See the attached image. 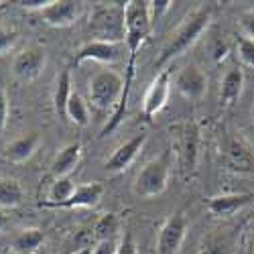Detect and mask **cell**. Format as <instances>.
Returning a JSON list of instances; mask_svg holds the SVG:
<instances>
[{"label": "cell", "instance_id": "30bf717a", "mask_svg": "<svg viewBox=\"0 0 254 254\" xmlns=\"http://www.w3.org/2000/svg\"><path fill=\"white\" fill-rule=\"evenodd\" d=\"M146 142V134L140 132V134H134L132 138H128L126 142H122L118 149L106 159V165H104V171L108 175H118L122 171H126L132 161L138 157V153L142 151V146Z\"/></svg>", "mask_w": 254, "mask_h": 254}, {"label": "cell", "instance_id": "4316f807", "mask_svg": "<svg viewBox=\"0 0 254 254\" xmlns=\"http://www.w3.org/2000/svg\"><path fill=\"white\" fill-rule=\"evenodd\" d=\"M171 4L173 2H169V0H155V2H149V14H151V25L153 29L161 23V18L167 10H171Z\"/></svg>", "mask_w": 254, "mask_h": 254}, {"label": "cell", "instance_id": "8d00e7d4", "mask_svg": "<svg viewBox=\"0 0 254 254\" xmlns=\"http://www.w3.org/2000/svg\"><path fill=\"white\" fill-rule=\"evenodd\" d=\"M250 118H252V124H254V106H252V112H250Z\"/></svg>", "mask_w": 254, "mask_h": 254}, {"label": "cell", "instance_id": "d4e9b609", "mask_svg": "<svg viewBox=\"0 0 254 254\" xmlns=\"http://www.w3.org/2000/svg\"><path fill=\"white\" fill-rule=\"evenodd\" d=\"M65 120L73 122L75 126H88L90 122V110H88V104L81 100L79 94H71L69 102H67V110H65Z\"/></svg>", "mask_w": 254, "mask_h": 254}, {"label": "cell", "instance_id": "d6986e66", "mask_svg": "<svg viewBox=\"0 0 254 254\" xmlns=\"http://www.w3.org/2000/svg\"><path fill=\"white\" fill-rule=\"evenodd\" d=\"M234 246L236 236L232 232H214L203 240L199 254H234Z\"/></svg>", "mask_w": 254, "mask_h": 254}, {"label": "cell", "instance_id": "8992f818", "mask_svg": "<svg viewBox=\"0 0 254 254\" xmlns=\"http://www.w3.org/2000/svg\"><path fill=\"white\" fill-rule=\"evenodd\" d=\"M222 151H224V165L232 173L246 175L254 171V151L240 134L228 136Z\"/></svg>", "mask_w": 254, "mask_h": 254}, {"label": "cell", "instance_id": "ac0fdd59", "mask_svg": "<svg viewBox=\"0 0 254 254\" xmlns=\"http://www.w3.org/2000/svg\"><path fill=\"white\" fill-rule=\"evenodd\" d=\"M244 92V71L240 67H232L226 71L220 83V100L224 106H232Z\"/></svg>", "mask_w": 254, "mask_h": 254}, {"label": "cell", "instance_id": "f1b7e54d", "mask_svg": "<svg viewBox=\"0 0 254 254\" xmlns=\"http://www.w3.org/2000/svg\"><path fill=\"white\" fill-rule=\"evenodd\" d=\"M238 27H240V31H242V37L254 41V8H248V10H244V12L240 14Z\"/></svg>", "mask_w": 254, "mask_h": 254}, {"label": "cell", "instance_id": "e0dca14e", "mask_svg": "<svg viewBox=\"0 0 254 254\" xmlns=\"http://www.w3.org/2000/svg\"><path fill=\"white\" fill-rule=\"evenodd\" d=\"M81 159V142H69L55 155L51 163V173L55 179L59 177H69Z\"/></svg>", "mask_w": 254, "mask_h": 254}, {"label": "cell", "instance_id": "44dd1931", "mask_svg": "<svg viewBox=\"0 0 254 254\" xmlns=\"http://www.w3.org/2000/svg\"><path fill=\"white\" fill-rule=\"evenodd\" d=\"M25 201V189L18 179L2 177L0 179V209L16 207Z\"/></svg>", "mask_w": 254, "mask_h": 254}, {"label": "cell", "instance_id": "5b68a950", "mask_svg": "<svg viewBox=\"0 0 254 254\" xmlns=\"http://www.w3.org/2000/svg\"><path fill=\"white\" fill-rule=\"evenodd\" d=\"M177 155H179V167L183 173H191L197 167L199 159V144L201 134L199 126L195 122H185L177 126Z\"/></svg>", "mask_w": 254, "mask_h": 254}, {"label": "cell", "instance_id": "7402d4cb", "mask_svg": "<svg viewBox=\"0 0 254 254\" xmlns=\"http://www.w3.org/2000/svg\"><path fill=\"white\" fill-rule=\"evenodd\" d=\"M71 73L69 69H63L57 77L55 83V94H53V106H55V114L59 118L65 120V110H67V102L71 98Z\"/></svg>", "mask_w": 254, "mask_h": 254}, {"label": "cell", "instance_id": "9a60e30c", "mask_svg": "<svg viewBox=\"0 0 254 254\" xmlns=\"http://www.w3.org/2000/svg\"><path fill=\"white\" fill-rule=\"evenodd\" d=\"M104 195V185L98 183V181H92V183H83V185H77L75 193L59 205H55L53 209H77V207H96L100 203Z\"/></svg>", "mask_w": 254, "mask_h": 254}, {"label": "cell", "instance_id": "d6a6232c", "mask_svg": "<svg viewBox=\"0 0 254 254\" xmlns=\"http://www.w3.org/2000/svg\"><path fill=\"white\" fill-rule=\"evenodd\" d=\"M118 248V240H106V242H98V246L94 248V254H114Z\"/></svg>", "mask_w": 254, "mask_h": 254}, {"label": "cell", "instance_id": "8fae6325", "mask_svg": "<svg viewBox=\"0 0 254 254\" xmlns=\"http://www.w3.org/2000/svg\"><path fill=\"white\" fill-rule=\"evenodd\" d=\"M47 63V53L41 47H29L25 51H20L14 61H12V71L18 79L23 81H33L37 79L45 69Z\"/></svg>", "mask_w": 254, "mask_h": 254}, {"label": "cell", "instance_id": "7c38bea8", "mask_svg": "<svg viewBox=\"0 0 254 254\" xmlns=\"http://www.w3.org/2000/svg\"><path fill=\"white\" fill-rule=\"evenodd\" d=\"M81 8L83 4L75 0H51V4L41 10V16L49 27L63 29L75 23L81 14Z\"/></svg>", "mask_w": 254, "mask_h": 254}, {"label": "cell", "instance_id": "3957f363", "mask_svg": "<svg viewBox=\"0 0 254 254\" xmlns=\"http://www.w3.org/2000/svg\"><path fill=\"white\" fill-rule=\"evenodd\" d=\"M124 92V77L114 69H100L90 79V102L98 112H114Z\"/></svg>", "mask_w": 254, "mask_h": 254}, {"label": "cell", "instance_id": "4fadbf2b", "mask_svg": "<svg viewBox=\"0 0 254 254\" xmlns=\"http://www.w3.org/2000/svg\"><path fill=\"white\" fill-rule=\"evenodd\" d=\"M175 90L187 100H201L207 92V75L197 65H185L175 75Z\"/></svg>", "mask_w": 254, "mask_h": 254}, {"label": "cell", "instance_id": "1f68e13d", "mask_svg": "<svg viewBox=\"0 0 254 254\" xmlns=\"http://www.w3.org/2000/svg\"><path fill=\"white\" fill-rule=\"evenodd\" d=\"M20 8H27V10H43L45 6L51 4V0H18L16 2Z\"/></svg>", "mask_w": 254, "mask_h": 254}, {"label": "cell", "instance_id": "5bb4252c", "mask_svg": "<svg viewBox=\"0 0 254 254\" xmlns=\"http://www.w3.org/2000/svg\"><path fill=\"white\" fill-rule=\"evenodd\" d=\"M254 201L252 193H222L214 195L207 203V211L216 218H232L238 211H242L246 205Z\"/></svg>", "mask_w": 254, "mask_h": 254}, {"label": "cell", "instance_id": "836d02e7", "mask_svg": "<svg viewBox=\"0 0 254 254\" xmlns=\"http://www.w3.org/2000/svg\"><path fill=\"white\" fill-rule=\"evenodd\" d=\"M6 226H8V216H6L4 209H0V232H2Z\"/></svg>", "mask_w": 254, "mask_h": 254}, {"label": "cell", "instance_id": "277c9868", "mask_svg": "<svg viewBox=\"0 0 254 254\" xmlns=\"http://www.w3.org/2000/svg\"><path fill=\"white\" fill-rule=\"evenodd\" d=\"M124 6L126 2H110L108 6L98 8L90 20V33L94 41H110L124 43Z\"/></svg>", "mask_w": 254, "mask_h": 254}, {"label": "cell", "instance_id": "484cf974", "mask_svg": "<svg viewBox=\"0 0 254 254\" xmlns=\"http://www.w3.org/2000/svg\"><path fill=\"white\" fill-rule=\"evenodd\" d=\"M236 55H238V59L244 63L246 67H252V69H254V41H252V39L238 37Z\"/></svg>", "mask_w": 254, "mask_h": 254}, {"label": "cell", "instance_id": "ba28073f", "mask_svg": "<svg viewBox=\"0 0 254 254\" xmlns=\"http://www.w3.org/2000/svg\"><path fill=\"white\" fill-rule=\"evenodd\" d=\"M169 94H171V69L167 67L155 75L142 100V116L149 122L167 106Z\"/></svg>", "mask_w": 254, "mask_h": 254}, {"label": "cell", "instance_id": "4dcf8cb0", "mask_svg": "<svg viewBox=\"0 0 254 254\" xmlns=\"http://www.w3.org/2000/svg\"><path fill=\"white\" fill-rule=\"evenodd\" d=\"M114 254H138L136 244H134V240H132V234H130V232H126V234L118 240V248H116Z\"/></svg>", "mask_w": 254, "mask_h": 254}, {"label": "cell", "instance_id": "2e32d148", "mask_svg": "<svg viewBox=\"0 0 254 254\" xmlns=\"http://www.w3.org/2000/svg\"><path fill=\"white\" fill-rule=\"evenodd\" d=\"M39 146H41V136H39L37 132H29V134H25V136L12 140L10 144H6L4 151H2V157H4L8 163L20 165V163L29 161V159L37 153Z\"/></svg>", "mask_w": 254, "mask_h": 254}, {"label": "cell", "instance_id": "ffe728a7", "mask_svg": "<svg viewBox=\"0 0 254 254\" xmlns=\"http://www.w3.org/2000/svg\"><path fill=\"white\" fill-rule=\"evenodd\" d=\"M75 189H77V185L73 183L71 177H59V179H55V181L51 183V187H49L47 199L41 201V207H51V209H53L55 205L67 201V199L75 193Z\"/></svg>", "mask_w": 254, "mask_h": 254}, {"label": "cell", "instance_id": "6da1fadb", "mask_svg": "<svg viewBox=\"0 0 254 254\" xmlns=\"http://www.w3.org/2000/svg\"><path fill=\"white\" fill-rule=\"evenodd\" d=\"M209 23H211V6L209 4H201V6L193 8L183 18V23L171 33V37L167 39V43L163 45V49L155 61V67L159 71H163V69H167V65L171 61H175L177 57L187 53L199 41V37L207 31Z\"/></svg>", "mask_w": 254, "mask_h": 254}, {"label": "cell", "instance_id": "9c48e42d", "mask_svg": "<svg viewBox=\"0 0 254 254\" xmlns=\"http://www.w3.org/2000/svg\"><path fill=\"white\" fill-rule=\"evenodd\" d=\"M124 43H110V41H88L86 45H81L77 55H75V63L83 61H98V63H106V65H112L118 63L124 57Z\"/></svg>", "mask_w": 254, "mask_h": 254}, {"label": "cell", "instance_id": "d590c367", "mask_svg": "<svg viewBox=\"0 0 254 254\" xmlns=\"http://www.w3.org/2000/svg\"><path fill=\"white\" fill-rule=\"evenodd\" d=\"M248 254H254V234L250 238V244H248Z\"/></svg>", "mask_w": 254, "mask_h": 254}, {"label": "cell", "instance_id": "f546056e", "mask_svg": "<svg viewBox=\"0 0 254 254\" xmlns=\"http://www.w3.org/2000/svg\"><path fill=\"white\" fill-rule=\"evenodd\" d=\"M6 122H8V96H6L4 86L0 83V134L4 132Z\"/></svg>", "mask_w": 254, "mask_h": 254}, {"label": "cell", "instance_id": "603a6c76", "mask_svg": "<svg viewBox=\"0 0 254 254\" xmlns=\"http://www.w3.org/2000/svg\"><path fill=\"white\" fill-rule=\"evenodd\" d=\"M43 242H45V234H43V232L37 230V228H29V230H23L14 238L12 248L16 252H20V254H31V252H35Z\"/></svg>", "mask_w": 254, "mask_h": 254}, {"label": "cell", "instance_id": "83f0119b", "mask_svg": "<svg viewBox=\"0 0 254 254\" xmlns=\"http://www.w3.org/2000/svg\"><path fill=\"white\" fill-rule=\"evenodd\" d=\"M18 31H8V29H0V57H2L4 53H8L16 43H18Z\"/></svg>", "mask_w": 254, "mask_h": 254}, {"label": "cell", "instance_id": "7a4b0ae2", "mask_svg": "<svg viewBox=\"0 0 254 254\" xmlns=\"http://www.w3.org/2000/svg\"><path fill=\"white\" fill-rule=\"evenodd\" d=\"M171 165H173L171 149H165L159 157L144 163L132 183L134 195H138L142 199H151V197L161 195L167 189L169 175H171Z\"/></svg>", "mask_w": 254, "mask_h": 254}, {"label": "cell", "instance_id": "e575fe53", "mask_svg": "<svg viewBox=\"0 0 254 254\" xmlns=\"http://www.w3.org/2000/svg\"><path fill=\"white\" fill-rule=\"evenodd\" d=\"M73 254H94V248H81V250H75Z\"/></svg>", "mask_w": 254, "mask_h": 254}, {"label": "cell", "instance_id": "cb8c5ba5", "mask_svg": "<svg viewBox=\"0 0 254 254\" xmlns=\"http://www.w3.org/2000/svg\"><path fill=\"white\" fill-rule=\"evenodd\" d=\"M120 232V220L116 214H104L96 226H94V238L98 242H106V240H116Z\"/></svg>", "mask_w": 254, "mask_h": 254}, {"label": "cell", "instance_id": "52a82bcc", "mask_svg": "<svg viewBox=\"0 0 254 254\" xmlns=\"http://www.w3.org/2000/svg\"><path fill=\"white\" fill-rule=\"evenodd\" d=\"M187 236V220L181 211L171 214L159 230L155 250L157 254H177Z\"/></svg>", "mask_w": 254, "mask_h": 254}]
</instances>
